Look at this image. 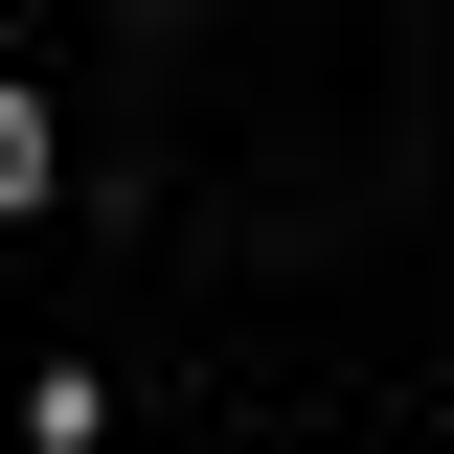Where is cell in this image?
<instances>
[{"label": "cell", "instance_id": "1", "mask_svg": "<svg viewBox=\"0 0 454 454\" xmlns=\"http://www.w3.org/2000/svg\"><path fill=\"white\" fill-rule=\"evenodd\" d=\"M0 205H46V114H23V91H0Z\"/></svg>", "mask_w": 454, "mask_h": 454}]
</instances>
